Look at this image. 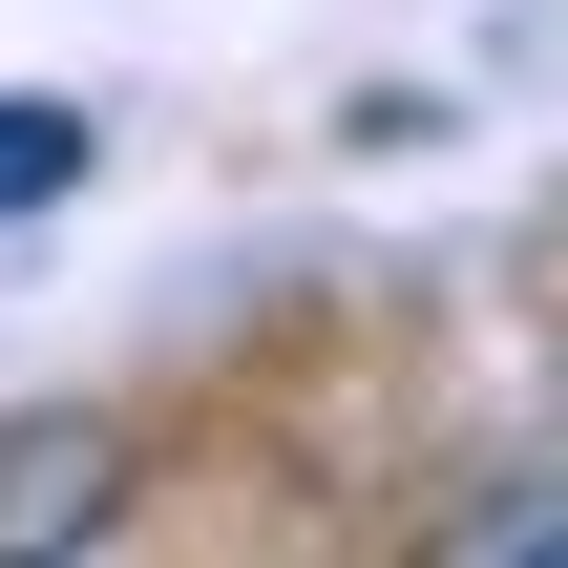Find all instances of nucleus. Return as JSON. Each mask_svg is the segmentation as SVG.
Segmentation results:
<instances>
[{"label": "nucleus", "mask_w": 568, "mask_h": 568, "mask_svg": "<svg viewBox=\"0 0 568 568\" xmlns=\"http://www.w3.org/2000/svg\"><path fill=\"white\" fill-rule=\"evenodd\" d=\"M63 190H84V105L21 84V105H0V211H63Z\"/></svg>", "instance_id": "3"}, {"label": "nucleus", "mask_w": 568, "mask_h": 568, "mask_svg": "<svg viewBox=\"0 0 568 568\" xmlns=\"http://www.w3.org/2000/svg\"><path fill=\"white\" fill-rule=\"evenodd\" d=\"M126 506V422H0V548H84Z\"/></svg>", "instance_id": "1"}, {"label": "nucleus", "mask_w": 568, "mask_h": 568, "mask_svg": "<svg viewBox=\"0 0 568 568\" xmlns=\"http://www.w3.org/2000/svg\"><path fill=\"white\" fill-rule=\"evenodd\" d=\"M443 548H464V568H568V464L485 485V506H443Z\"/></svg>", "instance_id": "2"}]
</instances>
